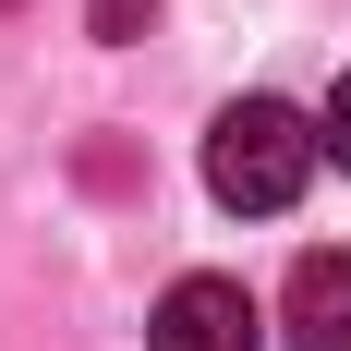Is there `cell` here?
Here are the masks:
<instances>
[{
  "instance_id": "1",
  "label": "cell",
  "mask_w": 351,
  "mask_h": 351,
  "mask_svg": "<svg viewBox=\"0 0 351 351\" xmlns=\"http://www.w3.org/2000/svg\"><path fill=\"white\" fill-rule=\"evenodd\" d=\"M315 158H327V134H315L291 97H230L218 134H206V194H218L230 218H279V206H303Z\"/></svg>"
},
{
  "instance_id": "2",
  "label": "cell",
  "mask_w": 351,
  "mask_h": 351,
  "mask_svg": "<svg viewBox=\"0 0 351 351\" xmlns=\"http://www.w3.org/2000/svg\"><path fill=\"white\" fill-rule=\"evenodd\" d=\"M254 291L243 279H170L158 315H145V351H254Z\"/></svg>"
},
{
  "instance_id": "3",
  "label": "cell",
  "mask_w": 351,
  "mask_h": 351,
  "mask_svg": "<svg viewBox=\"0 0 351 351\" xmlns=\"http://www.w3.org/2000/svg\"><path fill=\"white\" fill-rule=\"evenodd\" d=\"M279 327H291V351H351V243H315L291 267Z\"/></svg>"
},
{
  "instance_id": "4",
  "label": "cell",
  "mask_w": 351,
  "mask_h": 351,
  "mask_svg": "<svg viewBox=\"0 0 351 351\" xmlns=\"http://www.w3.org/2000/svg\"><path fill=\"white\" fill-rule=\"evenodd\" d=\"M315 134H327V158H339V170H351V73H339V85H327V109H315Z\"/></svg>"
},
{
  "instance_id": "5",
  "label": "cell",
  "mask_w": 351,
  "mask_h": 351,
  "mask_svg": "<svg viewBox=\"0 0 351 351\" xmlns=\"http://www.w3.org/2000/svg\"><path fill=\"white\" fill-rule=\"evenodd\" d=\"M145 12H158V0H97V36H134Z\"/></svg>"
}]
</instances>
